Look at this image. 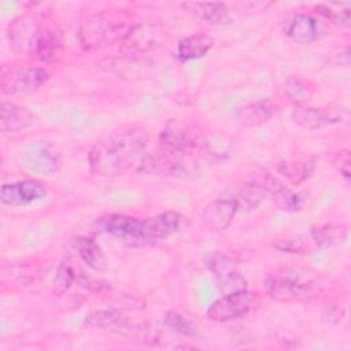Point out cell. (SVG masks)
I'll return each instance as SVG.
<instances>
[{
    "mask_svg": "<svg viewBox=\"0 0 351 351\" xmlns=\"http://www.w3.org/2000/svg\"><path fill=\"white\" fill-rule=\"evenodd\" d=\"M282 92L291 101L296 104H303L311 100L315 92V86L302 77L292 75L282 82Z\"/></svg>",
    "mask_w": 351,
    "mask_h": 351,
    "instance_id": "24",
    "label": "cell"
},
{
    "mask_svg": "<svg viewBox=\"0 0 351 351\" xmlns=\"http://www.w3.org/2000/svg\"><path fill=\"white\" fill-rule=\"evenodd\" d=\"M47 191L43 184L36 180H25L1 186L0 199L7 206L22 207L44 199Z\"/></svg>",
    "mask_w": 351,
    "mask_h": 351,
    "instance_id": "13",
    "label": "cell"
},
{
    "mask_svg": "<svg viewBox=\"0 0 351 351\" xmlns=\"http://www.w3.org/2000/svg\"><path fill=\"white\" fill-rule=\"evenodd\" d=\"M278 107L269 99H259L243 103L236 107L234 118L244 126H259L277 114Z\"/></svg>",
    "mask_w": 351,
    "mask_h": 351,
    "instance_id": "15",
    "label": "cell"
},
{
    "mask_svg": "<svg viewBox=\"0 0 351 351\" xmlns=\"http://www.w3.org/2000/svg\"><path fill=\"white\" fill-rule=\"evenodd\" d=\"M123 321L122 313L115 308H107V310H99L93 311L92 314L86 315L85 324L90 326H110V325H118Z\"/></svg>",
    "mask_w": 351,
    "mask_h": 351,
    "instance_id": "32",
    "label": "cell"
},
{
    "mask_svg": "<svg viewBox=\"0 0 351 351\" xmlns=\"http://www.w3.org/2000/svg\"><path fill=\"white\" fill-rule=\"evenodd\" d=\"M273 247L289 254H313L321 250V243L315 233L311 230L308 234H298V236H288L274 240Z\"/></svg>",
    "mask_w": 351,
    "mask_h": 351,
    "instance_id": "20",
    "label": "cell"
},
{
    "mask_svg": "<svg viewBox=\"0 0 351 351\" xmlns=\"http://www.w3.org/2000/svg\"><path fill=\"white\" fill-rule=\"evenodd\" d=\"M237 211L239 208L232 199L228 196L218 197L204 207L202 213V221L208 229L221 232L230 225Z\"/></svg>",
    "mask_w": 351,
    "mask_h": 351,
    "instance_id": "14",
    "label": "cell"
},
{
    "mask_svg": "<svg viewBox=\"0 0 351 351\" xmlns=\"http://www.w3.org/2000/svg\"><path fill=\"white\" fill-rule=\"evenodd\" d=\"M266 293L277 302H304L319 296L324 284L293 270H281L265 280Z\"/></svg>",
    "mask_w": 351,
    "mask_h": 351,
    "instance_id": "4",
    "label": "cell"
},
{
    "mask_svg": "<svg viewBox=\"0 0 351 351\" xmlns=\"http://www.w3.org/2000/svg\"><path fill=\"white\" fill-rule=\"evenodd\" d=\"M313 230L318 237L322 248L341 243L347 237V226L343 223H329Z\"/></svg>",
    "mask_w": 351,
    "mask_h": 351,
    "instance_id": "28",
    "label": "cell"
},
{
    "mask_svg": "<svg viewBox=\"0 0 351 351\" xmlns=\"http://www.w3.org/2000/svg\"><path fill=\"white\" fill-rule=\"evenodd\" d=\"M74 247H75L80 258L89 267H92L95 270L104 269V266H106L104 254L95 240L88 239V237H78L74 241Z\"/></svg>",
    "mask_w": 351,
    "mask_h": 351,
    "instance_id": "25",
    "label": "cell"
},
{
    "mask_svg": "<svg viewBox=\"0 0 351 351\" xmlns=\"http://www.w3.org/2000/svg\"><path fill=\"white\" fill-rule=\"evenodd\" d=\"M99 226L103 232L130 247L155 244L147 219H138L125 214H108L99 219Z\"/></svg>",
    "mask_w": 351,
    "mask_h": 351,
    "instance_id": "6",
    "label": "cell"
},
{
    "mask_svg": "<svg viewBox=\"0 0 351 351\" xmlns=\"http://www.w3.org/2000/svg\"><path fill=\"white\" fill-rule=\"evenodd\" d=\"M133 25L122 11H100L81 22L77 33L80 45L85 51H97L121 43Z\"/></svg>",
    "mask_w": 351,
    "mask_h": 351,
    "instance_id": "3",
    "label": "cell"
},
{
    "mask_svg": "<svg viewBox=\"0 0 351 351\" xmlns=\"http://www.w3.org/2000/svg\"><path fill=\"white\" fill-rule=\"evenodd\" d=\"M8 38L16 52L40 60L53 59L62 47L58 25L38 14H25L15 18L8 26Z\"/></svg>",
    "mask_w": 351,
    "mask_h": 351,
    "instance_id": "2",
    "label": "cell"
},
{
    "mask_svg": "<svg viewBox=\"0 0 351 351\" xmlns=\"http://www.w3.org/2000/svg\"><path fill=\"white\" fill-rule=\"evenodd\" d=\"M274 169L289 182L298 185L306 181L314 173L315 159L308 158L299 160H280L274 163Z\"/></svg>",
    "mask_w": 351,
    "mask_h": 351,
    "instance_id": "22",
    "label": "cell"
},
{
    "mask_svg": "<svg viewBox=\"0 0 351 351\" xmlns=\"http://www.w3.org/2000/svg\"><path fill=\"white\" fill-rule=\"evenodd\" d=\"M147 134L141 128L123 126L99 140L88 155L92 173L115 177L143 159Z\"/></svg>",
    "mask_w": 351,
    "mask_h": 351,
    "instance_id": "1",
    "label": "cell"
},
{
    "mask_svg": "<svg viewBox=\"0 0 351 351\" xmlns=\"http://www.w3.org/2000/svg\"><path fill=\"white\" fill-rule=\"evenodd\" d=\"M77 280V273L74 267L70 265V262H62L56 270L55 278H53V291L60 295L64 291H67L73 282Z\"/></svg>",
    "mask_w": 351,
    "mask_h": 351,
    "instance_id": "31",
    "label": "cell"
},
{
    "mask_svg": "<svg viewBox=\"0 0 351 351\" xmlns=\"http://www.w3.org/2000/svg\"><path fill=\"white\" fill-rule=\"evenodd\" d=\"M163 324L169 329H171L173 332H177L180 335H184L188 337L197 336V328L193 325V322H191L189 319H186L185 317H182L178 313L167 311L163 317Z\"/></svg>",
    "mask_w": 351,
    "mask_h": 351,
    "instance_id": "29",
    "label": "cell"
},
{
    "mask_svg": "<svg viewBox=\"0 0 351 351\" xmlns=\"http://www.w3.org/2000/svg\"><path fill=\"white\" fill-rule=\"evenodd\" d=\"M206 145L204 136L181 121H170L159 134V149L180 158H191Z\"/></svg>",
    "mask_w": 351,
    "mask_h": 351,
    "instance_id": "5",
    "label": "cell"
},
{
    "mask_svg": "<svg viewBox=\"0 0 351 351\" xmlns=\"http://www.w3.org/2000/svg\"><path fill=\"white\" fill-rule=\"evenodd\" d=\"M315 10L324 18L339 26L348 27L351 25V3L348 1L321 3L315 7Z\"/></svg>",
    "mask_w": 351,
    "mask_h": 351,
    "instance_id": "26",
    "label": "cell"
},
{
    "mask_svg": "<svg viewBox=\"0 0 351 351\" xmlns=\"http://www.w3.org/2000/svg\"><path fill=\"white\" fill-rule=\"evenodd\" d=\"M49 80L47 70L34 66H3L0 89L3 93L15 95L34 92Z\"/></svg>",
    "mask_w": 351,
    "mask_h": 351,
    "instance_id": "7",
    "label": "cell"
},
{
    "mask_svg": "<svg viewBox=\"0 0 351 351\" xmlns=\"http://www.w3.org/2000/svg\"><path fill=\"white\" fill-rule=\"evenodd\" d=\"M192 11L211 25H225L230 22L229 8L223 3H195Z\"/></svg>",
    "mask_w": 351,
    "mask_h": 351,
    "instance_id": "27",
    "label": "cell"
},
{
    "mask_svg": "<svg viewBox=\"0 0 351 351\" xmlns=\"http://www.w3.org/2000/svg\"><path fill=\"white\" fill-rule=\"evenodd\" d=\"M8 270H10V284L12 287H26L30 282H34V280L40 274L36 266H27V265L11 266Z\"/></svg>",
    "mask_w": 351,
    "mask_h": 351,
    "instance_id": "30",
    "label": "cell"
},
{
    "mask_svg": "<svg viewBox=\"0 0 351 351\" xmlns=\"http://www.w3.org/2000/svg\"><path fill=\"white\" fill-rule=\"evenodd\" d=\"M147 221L151 229V234L155 243H158L159 240L167 239L177 233L182 225L184 217L177 211H165L155 217L147 218Z\"/></svg>",
    "mask_w": 351,
    "mask_h": 351,
    "instance_id": "21",
    "label": "cell"
},
{
    "mask_svg": "<svg viewBox=\"0 0 351 351\" xmlns=\"http://www.w3.org/2000/svg\"><path fill=\"white\" fill-rule=\"evenodd\" d=\"M25 166L37 174L56 173L62 165L60 151L51 143L36 141L22 155Z\"/></svg>",
    "mask_w": 351,
    "mask_h": 351,
    "instance_id": "11",
    "label": "cell"
},
{
    "mask_svg": "<svg viewBox=\"0 0 351 351\" xmlns=\"http://www.w3.org/2000/svg\"><path fill=\"white\" fill-rule=\"evenodd\" d=\"M160 43V32L152 23H134L123 40L119 43V51L129 56L143 55Z\"/></svg>",
    "mask_w": 351,
    "mask_h": 351,
    "instance_id": "12",
    "label": "cell"
},
{
    "mask_svg": "<svg viewBox=\"0 0 351 351\" xmlns=\"http://www.w3.org/2000/svg\"><path fill=\"white\" fill-rule=\"evenodd\" d=\"M322 33V25L310 14H296L287 26V34L299 44H310L319 38Z\"/></svg>",
    "mask_w": 351,
    "mask_h": 351,
    "instance_id": "17",
    "label": "cell"
},
{
    "mask_svg": "<svg viewBox=\"0 0 351 351\" xmlns=\"http://www.w3.org/2000/svg\"><path fill=\"white\" fill-rule=\"evenodd\" d=\"M292 121L303 129L317 130L326 125L340 122L343 115L341 111L328 110V108H315V107H298L291 114Z\"/></svg>",
    "mask_w": 351,
    "mask_h": 351,
    "instance_id": "16",
    "label": "cell"
},
{
    "mask_svg": "<svg viewBox=\"0 0 351 351\" xmlns=\"http://www.w3.org/2000/svg\"><path fill=\"white\" fill-rule=\"evenodd\" d=\"M254 303V293L247 289L225 293L217 299L207 310L206 317L215 322H226L244 317Z\"/></svg>",
    "mask_w": 351,
    "mask_h": 351,
    "instance_id": "9",
    "label": "cell"
},
{
    "mask_svg": "<svg viewBox=\"0 0 351 351\" xmlns=\"http://www.w3.org/2000/svg\"><path fill=\"white\" fill-rule=\"evenodd\" d=\"M214 47V38L208 34L196 33L185 37L177 47V56L182 62L203 58Z\"/></svg>",
    "mask_w": 351,
    "mask_h": 351,
    "instance_id": "19",
    "label": "cell"
},
{
    "mask_svg": "<svg viewBox=\"0 0 351 351\" xmlns=\"http://www.w3.org/2000/svg\"><path fill=\"white\" fill-rule=\"evenodd\" d=\"M1 121L0 128L3 132H19L32 126L36 121V117L26 108L16 106L14 103L3 101L1 103Z\"/></svg>",
    "mask_w": 351,
    "mask_h": 351,
    "instance_id": "18",
    "label": "cell"
},
{
    "mask_svg": "<svg viewBox=\"0 0 351 351\" xmlns=\"http://www.w3.org/2000/svg\"><path fill=\"white\" fill-rule=\"evenodd\" d=\"M206 266L217 278L222 292H236L247 289L244 277L237 271L236 262L222 251H211L204 258Z\"/></svg>",
    "mask_w": 351,
    "mask_h": 351,
    "instance_id": "8",
    "label": "cell"
},
{
    "mask_svg": "<svg viewBox=\"0 0 351 351\" xmlns=\"http://www.w3.org/2000/svg\"><path fill=\"white\" fill-rule=\"evenodd\" d=\"M226 196L236 203L239 210H252L263 200L265 192L254 181H248L232 189Z\"/></svg>",
    "mask_w": 351,
    "mask_h": 351,
    "instance_id": "23",
    "label": "cell"
},
{
    "mask_svg": "<svg viewBox=\"0 0 351 351\" xmlns=\"http://www.w3.org/2000/svg\"><path fill=\"white\" fill-rule=\"evenodd\" d=\"M138 169L147 174L166 177H188L195 173L193 163L189 158H180L160 149L156 154L144 155Z\"/></svg>",
    "mask_w": 351,
    "mask_h": 351,
    "instance_id": "10",
    "label": "cell"
},
{
    "mask_svg": "<svg viewBox=\"0 0 351 351\" xmlns=\"http://www.w3.org/2000/svg\"><path fill=\"white\" fill-rule=\"evenodd\" d=\"M333 166L340 173V176L346 180L351 178V160H350V151L341 149L333 158Z\"/></svg>",
    "mask_w": 351,
    "mask_h": 351,
    "instance_id": "33",
    "label": "cell"
}]
</instances>
